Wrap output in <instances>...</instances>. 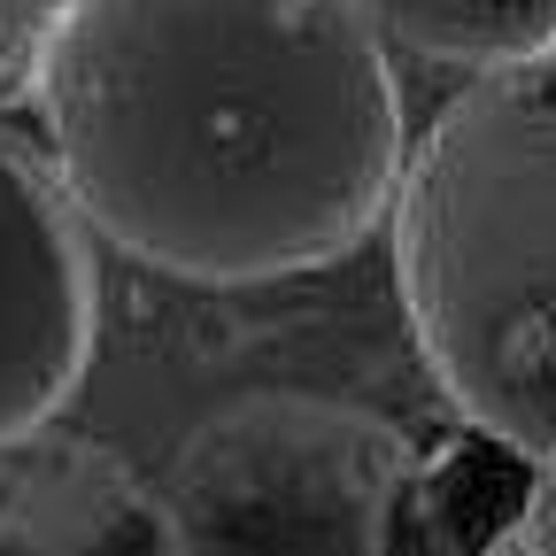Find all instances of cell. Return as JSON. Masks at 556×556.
I'll return each mask as SVG.
<instances>
[{"label":"cell","mask_w":556,"mask_h":556,"mask_svg":"<svg viewBox=\"0 0 556 556\" xmlns=\"http://www.w3.org/2000/svg\"><path fill=\"white\" fill-rule=\"evenodd\" d=\"M31 109L78 225L193 287L340 263L409 163L356 0H70Z\"/></svg>","instance_id":"6da1fadb"},{"label":"cell","mask_w":556,"mask_h":556,"mask_svg":"<svg viewBox=\"0 0 556 556\" xmlns=\"http://www.w3.org/2000/svg\"><path fill=\"white\" fill-rule=\"evenodd\" d=\"M417 356L479 441L556 456V54L471 78L394 186Z\"/></svg>","instance_id":"7a4b0ae2"},{"label":"cell","mask_w":556,"mask_h":556,"mask_svg":"<svg viewBox=\"0 0 556 556\" xmlns=\"http://www.w3.org/2000/svg\"><path fill=\"white\" fill-rule=\"evenodd\" d=\"M409 441L325 394H248L201 417L163 503L178 556H387Z\"/></svg>","instance_id":"3957f363"},{"label":"cell","mask_w":556,"mask_h":556,"mask_svg":"<svg viewBox=\"0 0 556 556\" xmlns=\"http://www.w3.org/2000/svg\"><path fill=\"white\" fill-rule=\"evenodd\" d=\"M93 248L54 170L0 131V456L31 448L93 364Z\"/></svg>","instance_id":"277c9868"},{"label":"cell","mask_w":556,"mask_h":556,"mask_svg":"<svg viewBox=\"0 0 556 556\" xmlns=\"http://www.w3.org/2000/svg\"><path fill=\"white\" fill-rule=\"evenodd\" d=\"M0 556H178L170 503L86 433H39L0 479Z\"/></svg>","instance_id":"5b68a950"},{"label":"cell","mask_w":556,"mask_h":556,"mask_svg":"<svg viewBox=\"0 0 556 556\" xmlns=\"http://www.w3.org/2000/svg\"><path fill=\"white\" fill-rule=\"evenodd\" d=\"M379 39H402L426 62L510 70L556 54V0H356Z\"/></svg>","instance_id":"8992f818"},{"label":"cell","mask_w":556,"mask_h":556,"mask_svg":"<svg viewBox=\"0 0 556 556\" xmlns=\"http://www.w3.org/2000/svg\"><path fill=\"white\" fill-rule=\"evenodd\" d=\"M62 16H70V0H0V101L31 93V70Z\"/></svg>","instance_id":"52a82bcc"},{"label":"cell","mask_w":556,"mask_h":556,"mask_svg":"<svg viewBox=\"0 0 556 556\" xmlns=\"http://www.w3.org/2000/svg\"><path fill=\"white\" fill-rule=\"evenodd\" d=\"M510 533H518V548H526V556H556V456H541V464H533Z\"/></svg>","instance_id":"ba28073f"},{"label":"cell","mask_w":556,"mask_h":556,"mask_svg":"<svg viewBox=\"0 0 556 556\" xmlns=\"http://www.w3.org/2000/svg\"><path fill=\"white\" fill-rule=\"evenodd\" d=\"M479 556H526V548H518V533H510V526H503V533H495V541H486V548H479Z\"/></svg>","instance_id":"9c48e42d"}]
</instances>
